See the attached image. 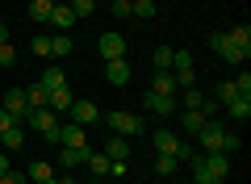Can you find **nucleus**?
Listing matches in <instances>:
<instances>
[{
    "label": "nucleus",
    "instance_id": "nucleus-42",
    "mask_svg": "<svg viewBox=\"0 0 251 184\" xmlns=\"http://www.w3.org/2000/svg\"><path fill=\"white\" fill-rule=\"evenodd\" d=\"M234 151H239V134L226 130V155H234Z\"/></svg>",
    "mask_w": 251,
    "mask_h": 184
},
{
    "label": "nucleus",
    "instance_id": "nucleus-5",
    "mask_svg": "<svg viewBox=\"0 0 251 184\" xmlns=\"http://www.w3.org/2000/svg\"><path fill=\"white\" fill-rule=\"evenodd\" d=\"M4 113L13 117V122H21L25 126V113H29V101H25V88H9V92H4Z\"/></svg>",
    "mask_w": 251,
    "mask_h": 184
},
{
    "label": "nucleus",
    "instance_id": "nucleus-21",
    "mask_svg": "<svg viewBox=\"0 0 251 184\" xmlns=\"http://www.w3.org/2000/svg\"><path fill=\"white\" fill-rule=\"evenodd\" d=\"M50 13H54V0H34V4H29V17H34L38 26H50Z\"/></svg>",
    "mask_w": 251,
    "mask_h": 184
},
{
    "label": "nucleus",
    "instance_id": "nucleus-36",
    "mask_svg": "<svg viewBox=\"0 0 251 184\" xmlns=\"http://www.w3.org/2000/svg\"><path fill=\"white\" fill-rule=\"evenodd\" d=\"M230 84H234V92H239V97H247V92H251V76H247V71H239Z\"/></svg>",
    "mask_w": 251,
    "mask_h": 184
},
{
    "label": "nucleus",
    "instance_id": "nucleus-28",
    "mask_svg": "<svg viewBox=\"0 0 251 184\" xmlns=\"http://www.w3.org/2000/svg\"><path fill=\"white\" fill-rule=\"evenodd\" d=\"M176 76V92H184V88H197V71L193 67H180V71H172Z\"/></svg>",
    "mask_w": 251,
    "mask_h": 184
},
{
    "label": "nucleus",
    "instance_id": "nucleus-3",
    "mask_svg": "<svg viewBox=\"0 0 251 184\" xmlns=\"http://www.w3.org/2000/svg\"><path fill=\"white\" fill-rule=\"evenodd\" d=\"M155 151H159V155H176V159H193V147L180 142L172 130H155Z\"/></svg>",
    "mask_w": 251,
    "mask_h": 184
},
{
    "label": "nucleus",
    "instance_id": "nucleus-44",
    "mask_svg": "<svg viewBox=\"0 0 251 184\" xmlns=\"http://www.w3.org/2000/svg\"><path fill=\"white\" fill-rule=\"evenodd\" d=\"M9 172V151H0V176Z\"/></svg>",
    "mask_w": 251,
    "mask_h": 184
},
{
    "label": "nucleus",
    "instance_id": "nucleus-7",
    "mask_svg": "<svg viewBox=\"0 0 251 184\" xmlns=\"http://www.w3.org/2000/svg\"><path fill=\"white\" fill-rule=\"evenodd\" d=\"M209 46H214V51L222 54L226 63H234V67H239V63L247 59V54H243V51H239V46H234V42H230V38H226V34H209Z\"/></svg>",
    "mask_w": 251,
    "mask_h": 184
},
{
    "label": "nucleus",
    "instance_id": "nucleus-19",
    "mask_svg": "<svg viewBox=\"0 0 251 184\" xmlns=\"http://www.w3.org/2000/svg\"><path fill=\"white\" fill-rule=\"evenodd\" d=\"M222 109L230 113V122H247V117H251V101L247 97H234L230 105H222Z\"/></svg>",
    "mask_w": 251,
    "mask_h": 184
},
{
    "label": "nucleus",
    "instance_id": "nucleus-4",
    "mask_svg": "<svg viewBox=\"0 0 251 184\" xmlns=\"http://www.w3.org/2000/svg\"><path fill=\"white\" fill-rule=\"evenodd\" d=\"M197 138H201V151H205V155H209V151H222V155H226V126L205 122L197 130Z\"/></svg>",
    "mask_w": 251,
    "mask_h": 184
},
{
    "label": "nucleus",
    "instance_id": "nucleus-35",
    "mask_svg": "<svg viewBox=\"0 0 251 184\" xmlns=\"http://www.w3.org/2000/svg\"><path fill=\"white\" fill-rule=\"evenodd\" d=\"M180 97H184V109H201V101H205V92H197V88H184Z\"/></svg>",
    "mask_w": 251,
    "mask_h": 184
},
{
    "label": "nucleus",
    "instance_id": "nucleus-37",
    "mask_svg": "<svg viewBox=\"0 0 251 184\" xmlns=\"http://www.w3.org/2000/svg\"><path fill=\"white\" fill-rule=\"evenodd\" d=\"M17 63V51H13V42H4L0 46V67H13Z\"/></svg>",
    "mask_w": 251,
    "mask_h": 184
},
{
    "label": "nucleus",
    "instance_id": "nucleus-17",
    "mask_svg": "<svg viewBox=\"0 0 251 184\" xmlns=\"http://www.w3.org/2000/svg\"><path fill=\"white\" fill-rule=\"evenodd\" d=\"M176 122H180V130H184V134H197L201 126L209 122V117H205V113H197V109H184V113H180Z\"/></svg>",
    "mask_w": 251,
    "mask_h": 184
},
{
    "label": "nucleus",
    "instance_id": "nucleus-13",
    "mask_svg": "<svg viewBox=\"0 0 251 184\" xmlns=\"http://www.w3.org/2000/svg\"><path fill=\"white\" fill-rule=\"evenodd\" d=\"M59 147H88L84 126H59Z\"/></svg>",
    "mask_w": 251,
    "mask_h": 184
},
{
    "label": "nucleus",
    "instance_id": "nucleus-18",
    "mask_svg": "<svg viewBox=\"0 0 251 184\" xmlns=\"http://www.w3.org/2000/svg\"><path fill=\"white\" fill-rule=\"evenodd\" d=\"M38 84L54 92V88H63V84H67V76H63V67H59V63H50V67H42V79H38Z\"/></svg>",
    "mask_w": 251,
    "mask_h": 184
},
{
    "label": "nucleus",
    "instance_id": "nucleus-24",
    "mask_svg": "<svg viewBox=\"0 0 251 184\" xmlns=\"http://www.w3.org/2000/svg\"><path fill=\"white\" fill-rule=\"evenodd\" d=\"M25 180L46 184V180H54V172H50V163H46V159H34V163H29V176H25Z\"/></svg>",
    "mask_w": 251,
    "mask_h": 184
},
{
    "label": "nucleus",
    "instance_id": "nucleus-39",
    "mask_svg": "<svg viewBox=\"0 0 251 184\" xmlns=\"http://www.w3.org/2000/svg\"><path fill=\"white\" fill-rule=\"evenodd\" d=\"M193 176H197V184H222L218 176H209V172H205L201 163H193Z\"/></svg>",
    "mask_w": 251,
    "mask_h": 184
},
{
    "label": "nucleus",
    "instance_id": "nucleus-31",
    "mask_svg": "<svg viewBox=\"0 0 251 184\" xmlns=\"http://www.w3.org/2000/svg\"><path fill=\"white\" fill-rule=\"evenodd\" d=\"M234 97H239V92H234V84H230V79H222V84L214 88V101H218V105H230Z\"/></svg>",
    "mask_w": 251,
    "mask_h": 184
},
{
    "label": "nucleus",
    "instance_id": "nucleus-25",
    "mask_svg": "<svg viewBox=\"0 0 251 184\" xmlns=\"http://www.w3.org/2000/svg\"><path fill=\"white\" fill-rule=\"evenodd\" d=\"M72 51H75V46H72V38H67V34H54L50 38V54H54V59H67Z\"/></svg>",
    "mask_w": 251,
    "mask_h": 184
},
{
    "label": "nucleus",
    "instance_id": "nucleus-15",
    "mask_svg": "<svg viewBox=\"0 0 251 184\" xmlns=\"http://www.w3.org/2000/svg\"><path fill=\"white\" fill-rule=\"evenodd\" d=\"M50 26L59 29V34H67V29L75 26V13H72V4H54V13H50Z\"/></svg>",
    "mask_w": 251,
    "mask_h": 184
},
{
    "label": "nucleus",
    "instance_id": "nucleus-33",
    "mask_svg": "<svg viewBox=\"0 0 251 184\" xmlns=\"http://www.w3.org/2000/svg\"><path fill=\"white\" fill-rule=\"evenodd\" d=\"M176 163H180L176 155H159V159H155V172H159V176H172V172H176Z\"/></svg>",
    "mask_w": 251,
    "mask_h": 184
},
{
    "label": "nucleus",
    "instance_id": "nucleus-40",
    "mask_svg": "<svg viewBox=\"0 0 251 184\" xmlns=\"http://www.w3.org/2000/svg\"><path fill=\"white\" fill-rule=\"evenodd\" d=\"M0 184H29V180H25V176H21V172H13V167H9V172L0 176Z\"/></svg>",
    "mask_w": 251,
    "mask_h": 184
},
{
    "label": "nucleus",
    "instance_id": "nucleus-16",
    "mask_svg": "<svg viewBox=\"0 0 251 184\" xmlns=\"http://www.w3.org/2000/svg\"><path fill=\"white\" fill-rule=\"evenodd\" d=\"M151 92H159V97H176V76H172V71H155Z\"/></svg>",
    "mask_w": 251,
    "mask_h": 184
},
{
    "label": "nucleus",
    "instance_id": "nucleus-12",
    "mask_svg": "<svg viewBox=\"0 0 251 184\" xmlns=\"http://www.w3.org/2000/svg\"><path fill=\"white\" fill-rule=\"evenodd\" d=\"M105 76H109L113 88H126V84H130V63H126V59H105Z\"/></svg>",
    "mask_w": 251,
    "mask_h": 184
},
{
    "label": "nucleus",
    "instance_id": "nucleus-14",
    "mask_svg": "<svg viewBox=\"0 0 251 184\" xmlns=\"http://www.w3.org/2000/svg\"><path fill=\"white\" fill-rule=\"evenodd\" d=\"M72 88H67V84H63V88H54V92H50V97H46V109H54V113H67V109H72Z\"/></svg>",
    "mask_w": 251,
    "mask_h": 184
},
{
    "label": "nucleus",
    "instance_id": "nucleus-27",
    "mask_svg": "<svg viewBox=\"0 0 251 184\" xmlns=\"http://www.w3.org/2000/svg\"><path fill=\"white\" fill-rule=\"evenodd\" d=\"M130 17L151 21V17H155V0H134V4H130Z\"/></svg>",
    "mask_w": 251,
    "mask_h": 184
},
{
    "label": "nucleus",
    "instance_id": "nucleus-20",
    "mask_svg": "<svg viewBox=\"0 0 251 184\" xmlns=\"http://www.w3.org/2000/svg\"><path fill=\"white\" fill-rule=\"evenodd\" d=\"M226 38H230V42H234V46H239V51H243V54L251 59V26H234V29H230Z\"/></svg>",
    "mask_w": 251,
    "mask_h": 184
},
{
    "label": "nucleus",
    "instance_id": "nucleus-41",
    "mask_svg": "<svg viewBox=\"0 0 251 184\" xmlns=\"http://www.w3.org/2000/svg\"><path fill=\"white\" fill-rule=\"evenodd\" d=\"M113 17H130V0H113Z\"/></svg>",
    "mask_w": 251,
    "mask_h": 184
},
{
    "label": "nucleus",
    "instance_id": "nucleus-38",
    "mask_svg": "<svg viewBox=\"0 0 251 184\" xmlns=\"http://www.w3.org/2000/svg\"><path fill=\"white\" fill-rule=\"evenodd\" d=\"M218 109H222V105H218L214 97H205V101H201V109H197V113H205L209 122H214V117H218Z\"/></svg>",
    "mask_w": 251,
    "mask_h": 184
},
{
    "label": "nucleus",
    "instance_id": "nucleus-1",
    "mask_svg": "<svg viewBox=\"0 0 251 184\" xmlns=\"http://www.w3.org/2000/svg\"><path fill=\"white\" fill-rule=\"evenodd\" d=\"M25 126H34L46 142L59 147V113H54V109H46V105H42V109H29V113H25Z\"/></svg>",
    "mask_w": 251,
    "mask_h": 184
},
{
    "label": "nucleus",
    "instance_id": "nucleus-32",
    "mask_svg": "<svg viewBox=\"0 0 251 184\" xmlns=\"http://www.w3.org/2000/svg\"><path fill=\"white\" fill-rule=\"evenodd\" d=\"M29 51H34L38 59H50V38H46V34H34V42H29Z\"/></svg>",
    "mask_w": 251,
    "mask_h": 184
},
{
    "label": "nucleus",
    "instance_id": "nucleus-10",
    "mask_svg": "<svg viewBox=\"0 0 251 184\" xmlns=\"http://www.w3.org/2000/svg\"><path fill=\"white\" fill-rule=\"evenodd\" d=\"M88 155H92L88 147H59V163L67 167V172H75V167H84V163H88Z\"/></svg>",
    "mask_w": 251,
    "mask_h": 184
},
{
    "label": "nucleus",
    "instance_id": "nucleus-47",
    "mask_svg": "<svg viewBox=\"0 0 251 184\" xmlns=\"http://www.w3.org/2000/svg\"><path fill=\"white\" fill-rule=\"evenodd\" d=\"M130 4H134V0H130Z\"/></svg>",
    "mask_w": 251,
    "mask_h": 184
},
{
    "label": "nucleus",
    "instance_id": "nucleus-43",
    "mask_svg": "<svg viewBox=\"0 0 251 184\" xmlns=\"http://www.w3.org/2000/svg\"><path fill=\"white\" fill-rule=\"evenodd\" d=\"M9 126H21V122H13V117H9V113H4V109H0V134L9 130Z\"/></svg>",
    "mask_w": 251,
    "mask_h": 184
},
{
    "label": "nucleus",
    "instance_id": "nucleus-2",
    "mask_svg": "<svg viewBox=\"0 0 251 184\" xmlns=\"http://www.w3.org/2000/svg\"><path fill=\"white\" fill-rule=\"evenodd\" d=\"M105 126L113 134H122V138H130V134H143V117L138 113H122V109H113V113L105 117Z\"/></svg>",
    "mask_w": 251,
    "mask_h": 184
},
{
    "label": "nucleus",
    "instance_id": "nucleus-9",
    "mask_svg": "<svg viewBox=\"0 0 251 184\" xmlns=\"http://www.w3.org/2000/svg\"><path fill=\"white\" fill-rule=\"evenodd\" d=\"M67 113H72L75 126H92V122H100V109L92 105V101H72V109H67Z\"/></svg>",
    "mask_w": 251,
    "mask_h": 184
},
{
    "label": "nucleus",
    "instance_id": "nucleus-45",
    "mask_svg": "<svg viewBox=\"0 0 251 184\" xmlns=\"http://www.w3.org/2000/svg\"><path fill=\"white\" fill-rule=\"evenodd\" d=\"M4 42H9V26H0V46H4Z\"/></svg>",
    "mask_w": 251,
    "mask_h": 184
},
{
    "label": "nucleus",
    "instance_id": "nucleus-11",
    "mask_svg": "<svg viewBox=\"0 0 251 184\" xmlns=\"http://www.w3.org/2000/svg\"><path fill=\"white\" fill-rule=\"evenodd\" d=\"M100 59H126V38L122 34H100Z\"/></svg>",
    "mask_w": 251,
    "mask_h": 184
},
{
    "label": "nucleus",
    "instance_id": "nucleus-8",
    "mask_svg": "<svg viewBox=\"0 0 251 184\" xmlns=\"http://www.w3.org/2000/svg\"><path fill=\"white\" fill-rule=\"evenodd\" d=\"M143 109H147V113H159V117H172V113H176V97H159V92H143Z\"/></svg>",
    "mask_w": 251,
    "mask_h": 184
},
{
    "label": "nucleus",
    "instance_id": "nucleus-29",
    "mask_svg": "<svg viewBox=\"0 0 251 184\" xmlns=\"http://www.w3.org/2000/svg\"><path fill=\"white\" fill-rule=\"evenodd\" d=\"M109 163H113V159H109L105 151H100V155L92 151V155H88V167H92V176H109Z\"/></svg>",
    "mask_w": 251,
    "mask_h": 184
},
{
    "label": "nucleus",
    "instance_id": "nucleus-46",
    "mask_svg": "<svg viewBox=\"0 0 251 184\" xmlns=\"http://www.w3.org/2000/svg\"><path fill=\"white\" fill-rule=\"evenodd\" d=\"M59 184H75V176H59Z\"/></svg>",
    "mask_w": 251,
    "mask_h": 184
},
{
    "label": "nucleus",
    "instance_id": "nucleus-22",
    "mask_svg": "<svg viewBox=\"0 0 251 184\" xmlns=\"http://www.w3.org/2000/svg\"><path fill=\"white\" fill-rule=\"evenodd\" d=\"M21 142H25V130L21 126H9V130L0 134V147L4 151H21Z\"/></svg>",
    "mask_w": 251,
    "mask_h": 184
},
{
    "label": "nucleus",
    "instance_id": "nucleus-34",
    "mask_svg": "<svg viewBox=\"0 0 251 184\" xmlns=\"http://www.w3.org/2000/svg\"><path fill=\"white\" fill-rule=\"evenodd\" d=\"M72 13L75 17H92L97 13V0H72Z\"/></svg>",
    "mask_w": 251,
    "mask_h": 184
},
{
    "label": "nucleus",
    "instance_id": "nucleus-26",
    "mask_svg": "<svg viewBox=\"0 0 251 184\" xmlns=\"http://www.w3.org/2000/svg\"><path fill=\"white\" fill-rule=\"evenodd\" d=\"M46 97H50V88H42V84H29V88H25L29 109H42V105H46Z\"/></svg>",
    "mask_w": 251,
    "mask_h": 184
},
{
    "label": "nucleus",
    "instance_id": "nucleus-6",
    "mask_svg": "<svg viewBox=\"0 0 251 184\" xmlns=\"http://www.w3.org/2000/svg\"><path fill=\"white\" fill-rule=\"evenodd\" d=\"M193 163H201L209 176H218V180H226V172H230V155H222V151H209V155L193 159Z\"/></svg>",
    "mask_w": 251,
    "mask_h": 184
},
{
    "label": "nucleus",
    "instance_id": "nucleus-30",
    "mask_svg": "<svg viewBox=\"0 0 251 184\" xmlns=\"http://www.w3.org/2000/svg\"><path fill=\"white\" fill-rule=\"evenodd\" d=\"M151 67L155 71H172V46H159V51L151 54Z\"/></svg>",
    "mask_w": 251,
    "mask_h": 184
},
{
    "label": "nucleus",
    "instance_id": "nucleus-23",
    "mask_svg": "<svg viewBox=\"0 0 251 184\" xmlns=\"http://www.w3.org/2000/svg\"><path fill=\"white\" fill-rule=\"evenodd\" d=\"M105 155H109V159H126V155H130V142H126L122 134H109V142H105Z\"/></svg>",
    "mask_w": 251,
    "mask_h": 184
}]
</instances>
